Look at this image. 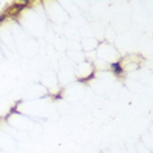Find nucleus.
Returning a JSON list of instances; mask_svg holds the SVG:
<instances>
[{
  "label": "nucleus",
  "mask_w": 153,
  "mask_h": 153,
  "mask_svg": "<svg viewBox=\"0 0 153 153\" xmlns=\"http://www.w3.org/2000/svg\"><path fill=\"white\" fill-rule=\"evenodd\" d=\"M110 68H111V71H113V74L117 75V76H122L123 75V72H124L120 62H114V63H111Z\"/></svg>",
  "instance_id": "nucleus-1"
},
{
  "label": "nucleus",
  "mask_w": 153,
  "mask_h": 153,
  "mask_svg": "<svg viewBox=\"0 0 153 153\" xmlns=\"http://www.w3.org/2000/svg\"><path fill=\"white\" fill-rule=\"evenodd\" d=\"M5 17H7V15H0V24L3 22V20H4Z\"/></svg>",
  "instance_id": "nucleus-2"
}]
</instances>
